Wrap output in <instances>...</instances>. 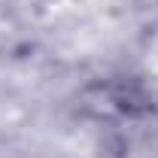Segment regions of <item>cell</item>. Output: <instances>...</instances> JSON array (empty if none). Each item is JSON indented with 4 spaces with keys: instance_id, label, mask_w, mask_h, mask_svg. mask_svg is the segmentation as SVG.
I'll return each mask as SVG.
<instances>
[{
    "instance_id": "6da1fadb",
    "label": "cell",
    "mask_w": 158,
    "mask_h": 158,
    "mask_svg": "<svg viewBox=\"0 0 158 158\" xmlns=\"http://www.w3.org/2000/svg\"><path fill=\"white\" fill-rule=\"evenodd\" d=\"M73 113L98 128H134L158 116V91L128 70L98 73L73 91Z\"/></svg>"
}]
</instances>
